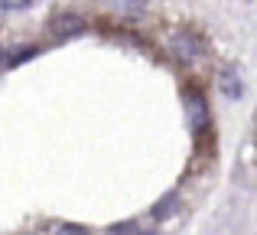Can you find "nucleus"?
<instances>
[{
    "mask_svg": "<svg viewBox=\"0 0 257 235\" xmlns=\"http://www.w3.org/2000/svg\"><path fill=\"white\" fill-rule=\"evenodd\" d=\"M173 49H176V56H179L182 62H199L202 59V43L195 36H189V33L173 36Z\"/></svg>",
    "mask_w": 257,
    "mask_h": 235,
    "instance_id": "obj_1",
    "label": "nucleus"
},
{
    "mask_svg": "<svg viewBox=\"0 0 257 235\" xmlns=\"http://www.w3.org/2000/svg\"><path fill=\"white\" fill-rule=\"evenodd\" d=\"M85 30V20L75 17V13H59L56 20H52V33L56 36H72V33Z\"/></svg>",
    "mask_w": 257,
    "mask_h": 235,
    "instance_id": "obj_2",
    "label": "nucleus"
},
{
    "mask_svg": "<svg viewBox=\"0 0 257 235\" xmlns=\"http://www.w3.org/2000/svg\"><path fill=\"white\" fill-rule=\"evenodd\" d=\"M107 235H140V225L137 222H124V225H114Z\"/></svg>",
    "mask_w": 257,
    "mask_h": 235,
    "instance_id": "obj_3",
    "label": "nucleus"
},
{
    "mask_svg": "<svg viewBox=\"0 0 257 235\" xmlns=\"http://www.w3.org/2000/svg\"><path fill=\"white\" fill-rule=\"evenodd\" d=\"M59 235H88V232L82 229V225H65V229L59 232Z\"/></svg>",
    "mask_w": 257,
    "mask_h": 235,
    "instance_id": "obj_4",
    "label": "nucleus"
},
{
    "mask_svg": "<svg viewBox=\"0 0 257 235\" xmlns=\"http://www.w3.org/2000/svg\"><path fill=\"white\" fill-rule=\"evenodd\" d=\"M4 7H30V0H0Z\"/></svg>",
    "mask_w": 257,
    "mask_h": 235,
    "instance_id": "obj_5",
    "label": "nucleus"
},
{
    "mask_svg": "<svg viewBox=\"0 0 257 235\" xmlns=\"http://www.w3.org/2000/svg\"><path fill=\"white\" fill-rule=\"evenodd\" d=\"M117 4H127V7H144L147 0H117Z\"/></svg>",
    "mask_w": 257,
    "mask_h": 235,
    "instance_id": "obj_6",
    "label": "nucleus"
}]
</instances>
